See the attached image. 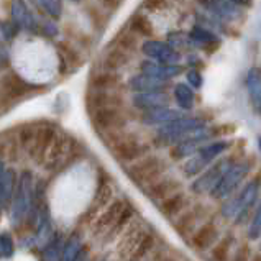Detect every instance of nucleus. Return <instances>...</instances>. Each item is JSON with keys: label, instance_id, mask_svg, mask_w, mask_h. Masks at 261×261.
<instances>
[{"label": "nucleus", "instance_id": "nucleus-2", "mask_svg": "<svg viewBox=\"0 0 261 261\" xmlns=\"http://www.w3.org/2000/svg\"><path fill=\"white\" fill-rule=\"evenodd\" d=\"M33 173L32 171H21L18 179H17V184H15V189H13V196L10 200V222L13 227H21V223L25 222L27 217V212L30 208V202H32V197H33Z\"/></svg>", "mask_w": 261, "mask_h": 261}, {"label": "nucleus", "instance_id": "nucleus-7", "mask_svg": "<svg viewBox=\"0 0 261 261\" xmlns=\"http://www.w3.org/2000/svg\"><path fill=\"white\" fill-rule=\"evenodd\" d=\"M240 160L237 154H230L227 158L219 160L217 163H214L211 168H207L202 174H200L196 181L191 184V189L194 194H205V192H211L214 189V186L220 181V177L223 176V173L230 168L233 166L235 163Z\"/></svg>", "mask_w": 261, "mask_h": 261}, {"label": "nucleus", "instance_id": "nucleus-33", "mask_svg": "<svg viewBox=\"0 0 261 261\" xmlns=\"http://www.w3.org/2000/svg\"><path fill=\"white\" fill-rule=\"evenodd\" d=\"M118 84H120V77L115 72L102 71L91 77V87L94 91H103V92L114 91V89L118 87Z\"/></svg>", "mask_w": 261, "mask_h": 261}, {"label": "nucleus", "instance_id": "nucleus-20", "mask_svg": "<svg viewBox=\"0 0 261 261\" xmlns=\"http://www.w3.org/2000/svg\"><path fill=\"white\" fill-rule=\"evenodd\" d=\"M128 87L132 91H135L137 94L141 92H166L168 89L173 87L171 83H166V81H160L154 79L151 76H146V74H137L128 79Z\"/></svg>", "mask_w": 261, "mask_h": 261}, {"label": "nucleus", "instance_id": "nucleus-4", "mask_svg": "<svg viewBox=\"0 0 261 261\" xmlns=\"http://www.w3.org/2000/svg\"><path fill=\"white\" fill-rule=\"evenodd\" d=\"M253 166H255V158L238 160L233 166H230L225 173H223L220 181L215 184L214 189L211 191V196L217 200L228 199L238 189V186L247 179V176L251 173Z\"/></svg>", "mask_w": 261, "mask_h": 261}, {"label": "nucleus", "instance_id": "nucleus-18", "mask_svg": "<svg viewBox=\"0 0 261 261\" xmlns=\"http://www.w3.org/2000/svg\"><path fill=\"white\" fill-rule=\"evenodd\" d=\"M140 71L141 74H146V76H151L160 81H166V83H169L171 79H174L177 76H181L184 72L182 66H166V64L154 63V61H141Z\"/></svg>", "mask_w": 261, "mask_h": 261}, {"label": "nucleus", "instance_id": "nucleus-8", "mask_svg": "<svg viewBox=\"0 0 261 261\" xmlns=\"http://www.w3.org/2000/svg\"><path fill=\"white\" fill-rule=\"evenodd\" d=\"M56 133H58V128L55 125H49V123L38 125L35 137L32 140V145H30V148L27 150L30 160H32L35 165H38V166L44 165L46 154L56 138Z\"/></svg>", "mask_w": 261, "mask_h": 261}, {"label": "nucleus", "instance_id": "nucleus-13", "mask_svg": "<svg viewBox=\"0 0 261 261\" xmlns=\"http://www.w3.org/2000/svg\"><path fill=\"white\" fill-rule=\"evenodd\" d=\"M146 232L148 230L143 225V220H140V219L132 220L128 223V227L122 232V238L118 240V245H117L118 258H122L125 261L128 259L130 255L133 253V250L138 247V243L141 242V238L145 237Z\"/></svg>", "mask_w": 261, "mask_h": 261}, {"label": "nucleus", "instance_id": "nucleus-3", "mask_svg": "<svg viewBox=\"0 0 261 261\" xmlns=\"http://www.w3.org/2000/svg\"><path fill=\"white\" fill-rule=\"evenodd\" d=\"M168 169V165L161 158L154 154H146L141 160L135 161L132 166L125 169L126 176L130 181L135 182L138 188H148L158 179L163 177L165 171Z\"/></svg>", "mask_w": 261, "mask_h": 261}, {"label": "nucleus", "instance_id": "nucleus-29", "mask_svg": "<svg viewBox=\"0 0 261 261\" xmlns=\"http://www.w3.org/2000/svg\"><path fill=\"white\" fill-rule=\"evenodd\" d=\"M230 146H232L230 141H227V140H217V141H212V143L202 145L196 151V154L202 161H205L207 165H212V161L217 158V156H220L223 151H227Z\"/></svg>", "mask_w": 261, "mask_h": 261}, {"label": "nucleus", "instance_id": "nucleus-11", "mask_svg": "<svg viewBox=\"0 0 261 261\" xmlns=\"http://www.w3.org/2000/svg\"><path fill=\"white\" fill-rule=\"evenodd\" d=\"M97 182L99 184H97L94 200L83 217L86 222H92L95 215H99L112 202V196H114V188H112L110 177L109 174H106V171H102V168L99 169V179H97Z\"/></svg>", "mask_w": 261, "mask_h": 261}, {"label": "nucleus", "instance_id": "nucleus-51", "mask_svg": "<svg viewBox=\"0 0 261 261\" xmlns=\"http://www.w3.org/2000/svg\"><path fill=\"white\" fill-rule=\"evenodd\" d=\"M76 261H89V250H87V247H84L83 250H81V253H79V256H77Z\"/></svg>", "mask_w": 261, "mask_h": 261}, {"label": "nucleus", "instance_id": "nucleus-37", "mask_svg": "<svg viewBox=\"0 0 261 261\" xmlns=\"http://www.w3.org/2000/svg\"><path fill=\"white\" fill-rule=\"evenodd\" d=\"M17 173L12 168H5L4 179H2V211H7L10 207V200L13 196L15 184H17Z\"/></svg>", "mask_w": 261, "mask_h": 261}, {"label": "nucleus", "instance_id": "nucleus-6", "mask_svg": "<svg viewBox=\"0 0 261 261\" xmlns=\"http://www.w3.org/2000/svg\"><path fill=\"white\" fill-rule=\"evenodd\" d=\"M36 89L40 87L28 84L18 74L15 72L4 74L0 77V107H2V112L10 110L15 102L25 99V97H28Z\"/></svg>", "mask_w": 261, "mask_h": 261}, {"label": "nucleus", "instance_id": "nucleus-43", "mask_svg": "<svg viewBox=\"0 0 261 261\" xmlns=\"http://www.w3.org/2000/svg\"><path fill=\"white\" fill-rule=\"evenodd\" d=\"M35 5L41 7V9H44V12H46L51 18L55 20H59L63 15V4L59 2V0H43V2H36Z\"/></svg>", "mask_w": 261, "mask_h": 261}, {"label": "nucleus", "instance_id": "nucleus-45", "mask_svg": "<svg viewBox=\"0 0 261 261\" xmlns=\"http://www.w3.org/2000/svg\"><path fill=\"white\" fill-rule=\"evenodd\" d=\"M36 128H38V123H30V125H25L23 128L20 130V133H18V143H20L21 148L28 150L30 145H32V140L35 137V133H36Z\"/></svg>", "mask_w": 261, "mask_h": 261}, {"label": "nucleus", "instance_id": "nucleus-47", "mask_svg": "<svg viewBox=\"0 0 261 261\" xmlns=\"http://www.w3.org/2000/svg\"><path fill=\"white\" fill-rule=\"evenodd\" d=\"M251 256H253L251 247L248 243H243V245H240V247L237 248L235 255L232 256V259H230V261H250Z\"/></svg>", "mask_w": 261, "mask_h": 261}, {"label": "nucleus", "instance_id": "nucleus-54", "mask_svg": "<svg viewBox=\"0 0 261 261\" xmlns=\"http://www.w3.org/2000/svg\"><path fill=\"white\" fill-rule=\"evenodd\" d=\"M0 112H2V107H0Z\"/></svg>", "mask_w": 261, "mask_h": 261}, {"label": "nucleus", "instance_id": "nucleus-5", "mask_svg": "<svg viewBox=\"0 0 261 261\" xmlns=\"http://www.w3.org/2000/svg\"><path fill=\"white\" fill-rule=\"evenodd\" d=\"M205 126V120L200 117H181L177 120L171 122L156 132L154 135V143L156 146H168V145H176L181 140H184L186 137L192 133L194 130L204 128Z\"/></svg>", "mask_w": 261, "mask_h": 261}, {"label": "nucleus", "instance_id": "nucleus-52", "mask_svg": "<svg viewBox=\"0 0 261 261\" xmlns=\"http://www.w3.org/2000/svg\"><path fill=\"white\" fill-rule=\"evenodd\" d=\"M145 7H148V9H161V7H166V2H148L145 4Z\"/></svg>", "mask_w": 261, "mask_h": 261}, {"label": "nucleus", "instance_id": "nucleus-24", "mask_svg": "<svg viewBox=\"0 0 261 261\" xmlns=\"http://www.w3.org/2000/svg\"><path fill=\"white\" fill-rule=\"evenodd\" d=\"M189 205V199L188 194H184L182 191L174 194V196L168 197L166 200H163L160 205V212L165 215L166 219H173L176 215H179L181 212H184Z\"/></svg>", "mask_w": 261, "mask_h": 261}, {"label": "nucleus", "instance_id": "nucleus-10", "mask_svg": "<svg viewBox=\"0 0 261 261\" xmlns=\"http://www.w3.org/2000/svg\"><path fill=\"white\" fill-rule=\"evenodd\" d=\"M112 151H114L117 161L130 163V161H138L143 158V156L150 154V145H146L143 141H140L138 138L125 133L120 138V141L112 148Z\"/></svg>", "mask_w": 261, "mask_h": 261}, {"label": "nucleus", "instance_id": "nucleus-26", "mask_svg": "<svg viewBox=\"0 0 261 261\" xmlns=\"http://www.w3.org/2000/svg\"><path fill=\"white\" fill-rule=\"evenodd\" d=\"M133 215H135V207H133L132 204H128V202H125L120 215H118L117 222L114 223V227H112L106 233V237H103V242H112L114 238L120 237L123 230L128 227V223L133 220Z\"/></svg>", "mask_w": 261, "mask_h": 261}, {"label": "nucleus", "instance_id": "nucleus-25", "mask_svg": "<svg viewBox=\"0 0 261 261\" xmlns=\"http://www.w3.org/2000/svg\"><path fill=\"white\" fill-rule=\"evenodd\" d=\"M188 38H189V41L205 48L208 55L215 53V49L220 46V40L217 38V36H215L212 32H208V30L202 28V27H194L191 30Z\"/></svg>", "mask_w": 261, "mask_h": 261}, {"label": "nucleus", "instance_id": "nucleus-49", "mask_svg": "<svg viewBox=\"0 0 261 261\" xmlns=\"http://www.w3.org/2000/svg\"><path fill=\"white\" fill-rule=\"evenodd\" d=\"M154 261H182V256L176 251H166L156 256Z\"/></svg>", "mask_w": 261, "mask_h": 261}, {"label": "nucleus", "instance_id": "nucleus-28", "mask_svg": "<svg viewBox=\"0 0 261 261\" xmlns=\"http://www.w3.org/2000/svg\"><path fill=\"white\" fill-rule=\"evenodd\" d=\"M12 18H13V23L17 27L32 30V32L38 30V23H36V20L32 15V12L27 10L23 2H13L12 4Z\"/></svg>", "mask_w": 261, "mask_h": 261}, {"label": "nucleus", "instance_id": "nucleus-41", "mask_svg": "<svg viewBox=\"0 0 261 261\" xmlns=\"http://www.w3.org/2000/svg\"><path fill=\"white\" fill-rule=\"evenodd\" d=\"M56 46L59 49V56H61V61H68V64H72L74 68H77V66H83V58L77 53V51H74L71 46H68L66 43H56Z\"/></svg>", "mask_w": 261, "mask_h": 261}, {"label": "nucleus", "instance_id": "nucleus-50", "mask_svg": "<svg viewBox=\"0 0 261 261\" xmlns=\"http://www.w3.org/2000/svg\"><path fill=\"white\" fill-rule=\"evenodd\" d=\"M5 163L4 160H0V212H2V179H4V173H5Z\"/></svg>", "mask_w": 261, "mask_h": 261}, {"label": "nucleus", "instance_id": "nucleus-30", "mask_svg": "<svg viewBox=\"0 0 261 261\" xmlns=\"http://www.w3.org/2000/svg\"><path fill=\"white\" fill-rule=\"evenodd\" d=\"M63 245H64V235L61 232H53L48 243L41 250L40 261H59L63 253Z\"/></svg>", "mask_w": 261, "mask_h": 261}, {"label": "nucleus", "instance_id": "nucleus-39", "mask_svg": "<svg viewBox=\"0 0 261 261\" xmlns=\"http://www.w3.org/2000/svg\"><path fill=\"white\" fill-rule=\"evenodd\" d=\"M154 243H156V238L153 232H148L145 233V237L141 238V242L138 243V247L133 250V253L130 255V258L126 261H143L146 258V255L154 248Z\"/></svg>", "mask_w": 261, "mask_h": 261}, {"label": "nucleus", "instance_id": "nucleus-16", "mask_svg": "<svg viewBox=\"0 0 261 261\" xmlns=\"http://www.w3.org/2000/svg\"><path fill=\"white\" fill-rule=\"evenodd\" d=\"M125 205V200H112V202L103 208V211L92 220V232L95 235H106L109 230L114 227L118 215Z\"/></svg>", "mask_w": 261, "mask_h": 261}, {"label": "nucleus", "instance_id": "nucleus-14", "mask_svg": "<svg viewBox=\"0 0 261 261\" xmlns=\"http://www.w3.org/2000/svg\"><path fill=\"white\" fill-rule=\"evenodd\" d=\"M205 214H207V207L202 204H196V205L188 207L184 212H181L179 219L174 222V230L182 238H186L189 233L196 232L199 222L205 217Z\"/></svg>", "mask_w": 261, "mask_h": 261}, {"label": "nucleus", "instance_id": "nucleus-32", "mask_svg": "<svg viewBox=\"0 0 261 261\" xmlns=\"http://www.w3.org/2000/svg\"><path fill=\"white\" fill-rule=\"evenodd\" d=\"M235 243H237V238L233 233H227L225 237H222L211 248L212 261H230V253H232Z\"/></svg>", "mask_w": 261, "mask_h": 261}, {"label": "nucleus", "instance_id": "nucleus-21", "mask_svg": "<svg viewBox=\"0 0 261 261\" xmlns=\"http://www.w3.org/2000/svg\"><path fill=\"white\" fill-rule=\"evenodd\" d=\"M87 110L89 112H94L97 109H103V107H117L120 109L123 106V97L117 92H112V91H91L87 94Z\"/></svg>", "mask_w": 261, "mask_h": 261}, {"label": "nucleus", "instance_id": "nucleus-42", "mask_svg": "<svg viewBox=\"0 0 261 261\" xmlns=\"http://www.w3.org/2000/svg\"><path fill=\"white\" fill-rule=\"evenodd\" d=\"M115 48L122 49L123 53L130 55V53H135L137 48H138V40L137 36L133 33H123L118 36V40L115 43Z\"/></svg>", "mask_w": 261, "mask_h": 261}, {"label": "nucleus", "instance_id": "nucleus-34", "mask_svg": "<svg viewBox=\"0 0 261 261\" xmlns=\"http://www.w3.org/2000/svg\"><path fill=\"white\" fill-rule=\"evenodd\" d=\"M173 95L174 100L181 110H191L194 109V102H196V94H194L192 89L186 84V83H177L173 87Z\"/></svg>", "mask_w": 261, "mask_h": 261}, {"label": "nucleus", "instance_id": "nucleus-40", "mask_svg": "<svg viewBox=\"0 0 261 261\" xmlns=\"http://www.w3.org/2000/svg\"><path fill=\"white\" fill-rule=\"evenodd\" d=\"M211 166V165H207L205 161H202L199 158L197 154H194L191 156V158L184 163V166H182V174L186 177H194V176H197L200 173H204V171Z\"/></svg>", "mask_w": 261, "mask_h": 261}, {"label": "nucleus", "instance_id": "nucleus-35", "mask_svg": "<svg viewBox=\"0 0 261 261\" xmlns=\"http://www.w3.org/2000/svg\"><path fill=\"white\" fill-rule=\"evenodd\" d=\"M128 63H130V55L123 53V51L118 48L110 49L109 53L103 56V61H102L103 68H106L107 72H115L118 69L125 68Z\"/></svg>", "mask_w": 261, "mask_h": 261}, {"label": "nucleus", "instance_id": "nucleus-38", "mask_svg": "<svg viewBox=\"0 0 261 261\" xmlns=\"http://www.w3.org/2000/svg\"><path fill=\"white\" fill-rule=\"evenodd\" d=\"M130 33L138 35V36H145V38H153L154 30L151 21L148 20L143 13H137L135 17H132L130 20Z\"/></svg>", "mask_w": 261, "mask_h": 261}, {"label": "nucleus", "instance_id": "nucleus-48", "mask_svg": "<svg viewBox=\"0 0 261 261\" xmlns=\"http://www.w3.org/2000/svg\"><path fill=\"white\" fill-rule=\"evenodd\" d=\"M186 77H188V86L192 89H200L202 87V83H204V79H202V74L199 72V69H191L188 71V74H186Z\"/></svg>", "mask_w": 261, "mask_h": 261}, {"label": "nucleus", "instance_id": "nucleus-22", "mask_svg": "<svg viewBox=\"0 0 261 261\" xmlns=\"http://www.w3.org/2000/svg\"><path fill=\"white\" fill-rule=\"evenodd\" d=\"M51 212H49V204L46 202L38 212V217H36L35 223V237L33 240L35 243H43V247L48 243V240L53 235V223H51Z\"/></svg>", "mask_w": 261, "mask_h": 261}, {"label": "nucleus", "instance_id": "nucleus-55", "mask_svg": "<svg viewBox=\"0 0 261 261\" xmlns=\"http://www.w3.org/2000/svg\"><path fill=\"white\" fill-rule=\"evenodd\" d=\"M102 261H106V259H102Z\"/></svg>", "mask_w": 261, "mask_h": 261}, {"label": "nucleus", "instance_id": "nucleus-17", "mask_svg": "<svg viewBox=\"0 0 261 261\" xmlns=\"http://www.w3.org/2000/svg\"><path fill=\"white\" fill-rule=\"evenodd\" d=\"M217 240H219L217 223H215L214 220H207L192 233L191 245L196 251L204 253L207 250H211L214 245L217 243Z\"/></svg>", "mask_w": 261, "mask_h": 261}, {"label": "nucleus", "instance_id": "nucleus-12", "mask_svg": "<svg viewBox=\"0 0 261 261\" xmlns=\"http://www.w3.org/2000/svg\"><path fill=\"white\" fill-rule=\"evenodd\" d=\"M141 51L151 58V61L166 64V66H179L181 63V53L177 49H173L169 46V43L158 41V40H146L141 44Z\"/></svg>", "mask_w": 261, "mask_h": 261}, {"label": "nucleus", "instance_id": "nucleus-36", "mask_svg": "<svg viewBox=\"0 0 261 261\" xmlns=\"http://www.w3.org/2000/svg\"><path fill=\"white\" fill-rule=\"evenodd\" d=\"M204 7H208L211 10H214L215 15H219L223 20H237L240 15V9H237L235 2H202Z\"/></svg>", "mask_w": 261, "mask_h": 261}, {"label": "nucleus", "instance_id": "nucleus-9", "mask_svg": "<svg viewBox=\"0 0 261 261\" xmlns=\"http://www.w3.org/2000/svg\"><path fill=\"white\" fill-rule=\"evenodd\" d=\"M91 120H92V125L97 128V132L102 135V133L115 132V130H125L128 118H126L122 109L103 107V109H97L91 112Z\"/></svg>", "mask_w": 261, "mask_h": 261}, {"label": "nucleus", "instance_id": "nucleus-44", "mask_svg": "<svg viewBox=\"0 0 261 261\" xmlns=\"http://www.w3.org/2000/svg\"><path fill=\"white\" fill-rule=\"evenodd\" d=\"M15 253V242L9 232L0 233V258H12Z\"/></svg>", "mask_w": 261, "mask_h": 261}, {"label": "nucleus", "instance_id": "nucleus-27", "mask_svg": "<svg viewBox=\"0 0 261 261\" xmlns=\"http://www.w3.org/2000/svg\"><path fill=\"white\" fill-rule=\"evenodd\" d=\"M83 248H84L83 232H81V230H74V232L68 237V240H64L63 253H61L59 261H76Z\"/></svg>", "mask_w": 261, "mask_h": 261}, {"label": "nucleus", "instance_id": "nucleus-31", "mask_svg": "<svg viewBox=\"0 0 261 261\" xmlns=\"http://www.w3.org/2000/svg\"><path fill=\"white\" fill-rule=\"evenodd\" d=\"M247 89H248L253 107H255L256 112H259V107H261V72H259V68H256V66L250 68V71L247 74Z\"/></svg>", "mask_w": 261, "mask_h": 261}, {"label": "nucleus", "instance_id": "nucleus-1", "mask_svg": "<svg viewBox=\"0 0 261 261\" xmlns=\"http://www.w3.org/2000/svg\"><path fill=\"white\" fill-rule=\"evenodd\" d=\"M259 197V174L253 177L245 188L235 194L233 197H228L227 202L222 205V217L225 219H235L237 225L243 223L245 219L250 217L251 208L258 202Z\"/></svg>", "mask_w": 261, "mask_h": 261}, {"label": "nucleus", "instance_id": "nucleus-19", "mask_svg": "<svg viewBox=\"0 0 261 261\" xmlns=\"http://www.w3.org/2000/svg\"><path fill=\"white\" fill-rule=\"evenodd\" d=\"M133 106L140 110L150 112L156 109H165L169 107L171 95L168 92H141L133 95Z\"/></svg>", "mask_w": 261, "mask_h": 261}, {"label": "nucleus", "instance_id": "nucleus-23", "mask_svg": "<svg viewBox=\"0 0 261 261\" xmlns=\"http://www.w3.org/2000/svg\"><path fill=\"white\" fill-rule=\"evenodd\" d=\"M184 117L182 110L177 109H171V107H165V109H156V110H150V112H143V115L140 117L141 123L145 125H168L171 122L177 120V118Z\"/></svg>", "mask_w": 261, "mask_h": 261}, {"label": "nucleus", "instance_id": "nucleus-46", "mask_svg": "<svg viewBox=\"0 0 261 261\" xmlns=\"http://www.w3.org/2000/svg\"><path fill=\"white\" fill-rule=\"evenodd\" d=\"M261 235V208L259 205L255 208V215L250 220V227H248V238L250 240H258Z\"/></svg>", "mask_w": 261, "mask_h": 261}, {"label": "nucleus", "instance_id": "nucleus-53", "mask_svg": "<svg viewBox=\"0 0 261 261\" xmlns=\"http://www.w3.org/2000/svg\"><path fill=\"white\" fill-rule=\"evenodd\" d=\"M250 261H261V255H259V253L256 251V253H255V255H253V256H251V259H250Z\"/></svg>", "mask_w": 261, "mask_h": 261}, {"label": "nucleus", "instance_id": "nucleus-15", "mask_svg": "<svg viewBox=\"0 0 261 261\" xmlns=\"http://www.w3.org/2000/svg\"><path fill=\"white\" fill-rule=\"evenodd\" d=\"M181 189H182V182L179 181V179L163 176L151 186L145 188V192L151 202L158 204V202H163V200H166L168 197L174 196V194L181 192Z\"/></svg>", "mask_w": 261, "mask_h": 261}]
</instances>
